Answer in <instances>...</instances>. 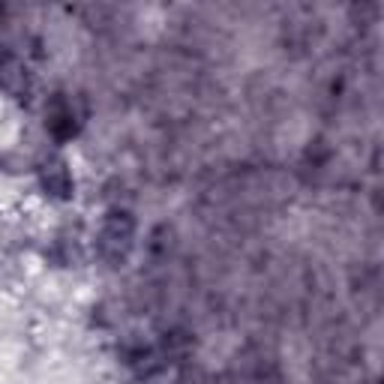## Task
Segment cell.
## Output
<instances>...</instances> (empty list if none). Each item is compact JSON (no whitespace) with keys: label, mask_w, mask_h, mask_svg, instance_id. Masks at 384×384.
<instances>
[{"label":"cell","mask_w":384,"mask_h":384,"mask_svg":"<svg viewBox=\"0 0 384 384\" xmlns=\"http://www.w3.org/2000/svg\"><path fill=\"white\" fill-rule=\"evenodd\" d=\"M133 231H135V223L126 210H111L102 223V238L117 240V243H129L133 240Z\"/></svg>","instance_id":"cell-1"},{"label":"cell","mask_w":384,"mask_h":384,"mask_svg":"<svg viewBox=\"0 0 384 384\" xmlns=\"http://www.w3.org/2000/svg\"><path fill=\"white\" fill-rule=\"evenodd\" d=\"M43 183H45V190L52 192L54 199H69V195H72V181H69V174L63 168L48 171V174L43 177Z\"/></svg>","instance_id":"cell-2"}]
</instances>
